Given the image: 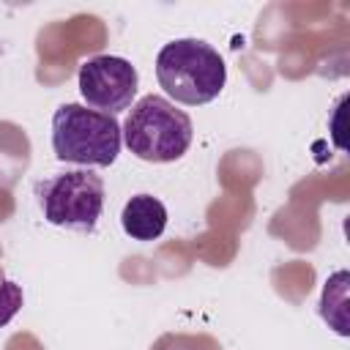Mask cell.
I'll return each mask as SVG.
<instances>
[{
    "mask_svg": "<svg viewBox=\"0 0 350 350\" xmlns=\"http://www.w3.org/2000/svg\"><path fill=\"white\" fill-rule=\"evenodd\" d=\"M156 79L178 104L200 107L221 93L227 82V66L208 41L175 38L156 55Z\"/></svg>",
    "mask_w": 350,
    "mask_h": 350,
    "instance_id": "cell-1",
    "label": "cell"
},
{
    "mask_svg": "<svg viewBox=\"0 0 350 350\" xmlns=\"http://www.w3.org/2000/svg\"><path fill=\"white\" fill-rule=\"evenodd\" d=\"M120 134L126 148L137 159L167 164V161H178L189 150L194 126L191 118L183 109H178L170 98L148 93L137 104H131Z\"/></svg>",
    "mask_w": 350,
    "mask_h": 350,
    "instance_id": "cell-2",
    "label": "cell"
},
{
    "mask_svg": "<svg viewBox=\"0 0 350 350\" xmlns=\"http://www.w3.org/2000/svg\"><path fill=\"white\" fill-rule=\"evenodd\" d=\"M120 123L115 115L82 104H63L52 115V150L66 164L109 167L120 153Z\"/></svg>",
    "mask_w": 350,
    "mask_h": 350,
    "instance_id": "cell-3",
    "label": "cell"
},
{
    "mask_svg": "<svg viewBox=\"0 0 350 350\" xmlns=\"http://www.w3.org/2000/svg\"><path fill=\"white\" fill-rule=\"evenodd\" d=\"M44 219L74 232H96L104 211V180L93 170H66L36 183Z\"/></svg>",
    "mask_w": 350,
    "mask_h": 350,
    "instance_id": "cell-4",
    "label": "cell"
},
{
    "mask_svg": "<svg viewBox=\"0 0 350 350\" xmlns=\"http://www.w3.org/2000/svg\"><path fill=\"white\" fill-rule=\"evenodd\" d=\"M137 68L118 55H96L79 66V93L85 104L104 115H118L137 96Z\"/></svg>",
    "mask_w": 350,
    "mask_h": 350,
    "instance_id": "cell-5",
    "label": "cell"
},
{
    "mask_svg": "<svg viewBox=\"0 0 350 350\" xmlns=\"http://www.w3.org/2000/svg\"><path fill=\"white\" fill-rule=\"evenodd\" d=\"M120 224L134 241H156L167 227V208L153 194H134L123 205Z\"/></svg>",
    "mask_w": 350,
    "mask_h": 350,
    "instance_id": "cell-6",
    "label": "cell"
},
{
    "mask_svg": "<svg viewBox=\"0 0 350 350\" xmlns=\"http://www.w3.org/2000/svg\"><path fill=\"white\" fill-rule=\"evenodd\" d=\"M22 304H25L22 287H19L16 282H11V279L0 271V328L8 325V323L16 317V312L22 309Z\"/></svg>",
    "mask_w": 350,
    "mask_h": 350,
    "instance_id": "cell-7",
    "label": "cell"
}]
</instances>
